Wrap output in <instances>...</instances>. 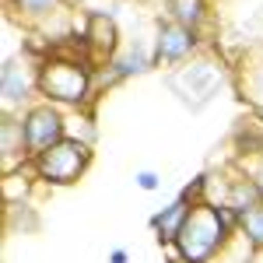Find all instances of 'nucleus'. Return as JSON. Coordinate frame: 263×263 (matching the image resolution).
<instances>
[{"mask_svg": "<svg viewBox=\"0 0 263 263\" xmlns=\"http://www.w3.org/2000/svg\"><path fill=\"white\" fill-rule=\"evenodd\" d=\"M95 63L84 53H74L67 46H53L39 57V99L53 102L60 109H91L99 95L95 88Z\"/></svg>", "mask_w": 263, "mask_h": 263, "instance_id": "obj_1", "label": "nucleus"}, {"mask_svg": "<svg viewBox=\"0 0 263 263\" xmlns=\"http://www.w3.org/2000/svg\"><path fill=\"white\" fill-rule=\"evenodd\" d=\"M232 239H235V228L224 221L218 203L197 200L190 207V218L182 221L176 242L168 246V253L179 256L182 263H214Z\"/></svg>", "mask_w": 263, "mask_h": 263, "instance_id": "obj_2", "label": "nucleus"}, {"mask_svg": "<svg viewBox=\"0 0 263 263\" xmlns=\"http://www.w3.org/2000/svg\"><path fill=\"white\" fill-rule=\"evenodd\" d=\"M91 144L78 141V137H63L60 144H53L49 151H42L32 158V176L46 186H74L88 172L91 165Z\"/></svg>", "mask_w": 263, "mask_h": 263, "instance_id": "obj_3", "label": "nucleus"}, {"mask_svg": "<svg viewBox=\"0 0 263 263\" xmlns=\"http://www.w3.org/2000/svg\"><path fill=\"white\" fill-rule=\"evenodd\" d=\"M224 81V67L211 53H197L193 60H186L182 67H176L172 74H168V84H172V91L179 95L186 105H203V102H211V95L218 91V84Z\"/></svg>", "mask_w": 263, "mask_h": 263, "instance_id": "obj_4", "label": "nucleus"}, {"mask_svg": "<svg viewBox=\"0 0 263 263\" xmlns=\"http://www.w3.org/2000/svg\"><path fill=\"white\" fill-rule=\"evenodd\" d=\"M0 95L4 112H21L32 102H39V57L32 53L7 57L0 67Z\"/></svg>", "mask_w": 263, "mask_h": 263, "instance_id": "obj_5", "label": "nucleus"}, {"mask_svg": "<svg viewBox=\"0 0 263 263\" xmlns=\"http://www.w3.org/2000/svg\"><path fill=\"white\" fill-rule=\"evenodd\" d=\"M21 126H25V141H28V155L35 158L42 151H49L53 144H60L67 137V116L60 105L53 102H32L28 109H21Z\"/></svg>", "mask_w": 263, "mask_h": 263, "instance_id": "obj_6", "label": "nucleus"}, {"mask_svg": "<svg viewBox=\"0 0 263 263\" xmlns=\"http://www.w3.org/2000/svg\"><path fill=\"white\" fill-rule=\"evenodd\" d=\"M151 53H155V67H182L197 53H203V39L200 32L186 28L179 21H158Z\"/></svg>", "mask_w": 263, "mask_h": 263, "instance_id": "obj_7", "label": "nucleus"}, {"mask_svg": "<svg viewBox=\"0 0 263 263\" xmlns=\"http://www.w3.org/2000/svg\"><path fill=\"white\" fill-rule=\"evenodd\" d=\"M81 49H84V57L95 63V67H105V63L123 49L116 18L105 14V11H91L88 21H84V32H81Z\"/></svg>", "mask_w": 263, "mask_h": 263, "instance_id": "obj_8", "label": "nucleus"}, {"mask_svg": "<svg viewBox=\"0 0 263 263\" xmlns=\"http://www.w3.org/2000/svg\"><path fill=\"white\" fill-rule=\"evenodd\" d=\"M0 162H4V176L21 172V168L32 165L28 141H25V126H21L18 112H4V123H0Z\"/></svg>", "mask_w": 263, "mask_h": 263, "instance_id": "obj_9", "label": "nucleus"}, {"mask_svg": "<svg viewBox=\"0 0 263 263\" xmlns=\"http://www.w3.org/2000/svg\"><path fill=\"white\" fill-rule=\"evenodd\" d=\"M207 203H224V207H232L239 218H242L246 211H253V207H260L263 203V193L256 190V182L246 176L242 168H235L228 179H221V190H218V197Z\"/></svg>", "mask_w": 263, "mask_h": 263, "instance_id": "obj_10", "label": "nucleus"}, {"mask_svg": "<svg viewBox=\"0 0 263 263\" xmlns=\"http://www.w3.org/2000/svg\"><path fill=\"white\" fill-rule=\"evenodd\" d=\"M193 203H197V200L182 190L172 203H165L162 211H155V214H151V221H147V224H151V232H155L158 246H172V242H176V235H179L182 221L190 218V207H193Z\"/></svg>", "mask_w": 263, "mask_h": 263, "instance_id": "obj_11", "label": "nucleus"}, {"mask_svg": "<svg viewBox=\"0 0 263 263\" xmlns=\"http://www.w3.org/2000/svg\"><path fill=\"white\" fill-rule=\"evenodd\" d=\"M105 67L116 74V81H130V78H141V74H147V70L155 67V53H151L144 42H130V46H123Z\"/></svg>", "mask_w": 263, "mask_h": 263, "instance_id": "obj_12", "label": "nucleus"}, {"mask_svg": "<svg viewBox=\"0 0 263 263\" xmlns=\"http://www.w3.org/2000/svg\"><path fill=\"white\" fill-rule=\"evenodd\" d=\"M239 91L242 99H249L256 109H263V46L249 49L239 67Z\"/></svg>", "mask_w": 263, "mask_h": 263, "instance_id": "obj_13", "label": "nucleus"}, {"mask_svg": "<svg viewBox=\"0 0 263 263\" xmlns=\"http://www.w3.org/2000/svg\"><path fill=\"white\" fill-rule=\"evenodd\" d=\"M165 11H168V21H179L186 28L200 32L207 18H211V7L207 0H165Z\"/></svg>", "mask_w": 263, "mask_h": 263, "instance_id": "obj_14", "label": "nucleus"}, {"mask_svg": "<svg viewBox=\"0 0 263 263\" xmlns=\"http://www.w3.org/2000/svg\"><path fill=\"white\" fill-rule=\"evenodd\" d=\"M7 4V11L21 21H49L53 14H60L63 11V0H4Z\"/></svg>", "mask_w": 263, "mask_h": 263, "instance_id": "obj_15", "label": "nucleus"}, {"mask_svg": "<svg viewBox=\"0 0 263 263\" xmlns=\"http://www.w3.org/2000/svg\"><path fill=\"white\" fill-rule=\"evenodd\" d=\"M235 232H239L246 242L260 253V249H263V203H260V207H253V211H246L242 218H239V228H235Z\"/></svg>", "mask_w": 263, "mask_h": 263, "instance_id": "obj_16", "label": "nucleus"}, {"mask_svg": "<svg viewBox=\"0 0 263 263\" xmlns=\"http://www.w3.org/2000/svg\"><path fill=\"white\" fill-rule=\"evenodd\" d=\"M239 168H242L246 176L256 182V190L263 193V151H260V155H253V158H242V162H239Z\"/></svg>", "mask_w": 263, "mask_h": 263, "instance_id": "obj_17", "label": "nucleus"}, {"mask_svg": "<svg viewBox=\"0 0 263 263\" xmlns=\"http://www.w3.org/2000/svg\"><path fill=\"white\" fill-rule=\"evenodd\" d=\"M134 182L141 186L144 193H155V190H162V176H158V172H151V168H141V172L134 176Z\"/></svg>", "mask_w": 263, "mask_h": 263, "instance_id": "obj_18", "label": "nucleus"}, {"mask_svg": "<svg viewBox=\"0 0 263 263\" xmlns=\"http://www.w3.org/2000/svg\"><path fill=\"white\" fill-rule=\"evenodd\" d=\"M109 263H130V253L126 249H112L109 253Z\"/></svg>", "mask_w": 263, "mask_h": 263, "instance_id": "obj_19", "label": "nucleus"}, {"mask_svg": "<svg viewBox=\"0 0 263 263\" xmlns=\"http://www.w3.org/2000/svg\"><path fill=\"white\" fill-rule=\"evenodd\" d=\"M165 263H182V260H179V256H172V253H168V260H165Z\"/></svg>", "mask_w": 263, "mask_h": 263, "instance_id": "obj_20", "label": "nucleus"}]
</instances>
